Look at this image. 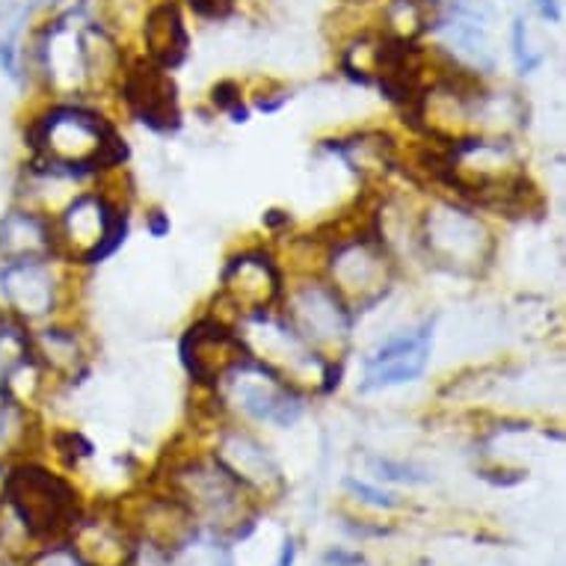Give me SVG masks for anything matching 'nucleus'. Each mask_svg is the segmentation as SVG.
<instances>
[{"instance_id": "nucleus-1", "label": "nucleus", "mask_w": 566, "mask_h": 566, "mask_svg": "<svg viewBox=\"0 0 566 566\" xmlns=\"http://www.w3.org/2000/svg\"><path fill=\"white\" fill-rule=\"evenodd\" d=\"M33 160L65 176H90L98 169L119 167L125 158L113 125L84 104H54L28 125Z\"/></svg>"}, {"instance_id": "nucleus-2", "label": "nucleus", "mask_w": 566, "mask_h": 566, "mask_svg": "<svg viewBox=\"0 0 566 566\" xmlns=\"http://www.w3.org/2000/svg\"><path fill=\"white\" fill-rule=\"evenodd\" d=\"M0 504L24 528L28 539H36V543L69 537L84 516L75 486L65 481L63 474L51 472L33 460L10 465L3 472Z\"/></svg>"}, {"instance_id": "nucleus-3", "label": "nucleus", "mask_w": 566, "mask_h": 566, "mask_svg": "<svg viewBox=\"0 0 566 566\" xmlns=\"http://www.w3.org/2000/svg\"><path fill=\"white\" fill-rule=\"evenodd\" d=\"M418 243L433 268L454 276H481L495 255V241L481 217L448 199H439L421 214Z\"/></svg>"}, {"instance_id": "nucleus-4", "label": "nucleus", "mask_w": 566, "mask_h": 566, "mask_svg": "<svg viewBox=\"0 0 566 566\" xmlns=\"http://www.w3.org/2000/svg\"><path fill=\"white\" fill-rule=\"evenodd\" d=\"M169 492L193 513L196 522H208L211 528L243 537L241 522L252 525V495L217 460H187L176 465L169 474Z\"/></svg>"}, {"instance_id": "nucleus-5", "label": "nucleus", "mask_w": 566, "mask_h": 566, "mask_svg": "<svg viewBox=\"0 0 566 566\" xmlns=\"http://www.w3.org/2000/svg\"><path fill=\"white\" fill-rule=\"evenodd\" d=\"M279 303L285 306L282 317L297 333L300 342L329 363L342 356L353 333V308L326 279L306 276L291 285L289 294L282 291Z\"/></svg>"}, {"instance_id": "nucleus-6", "label": "nucleus", "mask_w": 566, "mask_h": 566, "mask_svg": "<svg viewBox=\"0 0 566 566\" xmlns=\"http://www.w3.org/2000/svg\"><path fill=\"white\" fill-rule=\"evenodd\" d=\"M395 264L380 234L335 238L326 250V282L356 312L374 306L391 289Z\"/></svg>"}, {"instance_id": "nucleus-7", "label": "nucleus", "mask_w": 566, "mask_h": 566, "mask_svg": "<svg viewBox=\"0 0 566 566\" xmlns=\"http://www.w3.org/2000/svg\"><path fill=\"white\" fill-rule=\"evenodd\" d=\"M51 223L56 255L77 264L107 259L125 241V214L104 193L72 196Z\"/></svg>"}, {"instance_id": "nucleus-8", "label": "nucleus", "mask_w": 566, "mask_h": 566, "mask_svg": "<svg viewBox=\"0 0 566 566\" xmlns=\"http://www.w3.org/2000/svg\"><path fill=\"white\" fill-rule=\"evenodd\" d=\"M217 395L261 424L291 428L303 416V395L297 386L285 382L255 359H243L234 371L226 374L223 382L217 386Z\"/></svg>"}, {"instance_id": "nucleus-9", "label": "nucleus", "mask_w": 566, "mask_h": 566, "mask_svg": "<svg viewBox=\"0 0 566 566\" xmlns=\"http://www.w3.org/2000/svg\"><path fill=\"white\" fill-rule=\"evenodd\" d=\"M63 279L54 270V259L0 261V300L3 312L24 326L45 324L60 308Z\"/></svg>"}, {"instance_id": "nucleus-10", "label": "nucleus", "mask_w": 566, "mask_h": 566, "mask_svg": "<svg viewBox=\"0 0 566 566\" xmlns=\"http://www.w3.org/2000/svg\"><path fill=\"white\" fill-rule=\"evenodd\" d=\"M181 365L190 380L205 389H217L229 371H234L250 353L243 347L241 335L223 317H202L196 321L181 338Z\"/></svg>"}, {"instance_id": "nucleus-11", "label": "nucleus", "mask_w": 566, "mask_h": 566, "mask_svg": "<svg viewBox=\"0 0 566 566\" xmlns=\"http://www.w3.org/2000/svg\"><path fill=\"white\" fill-rule=\"evenodd\" d=\"M223 303L238 317L270 312L282 300V273L264 250H243L223 268Z\"/></svg>"}, {"instance_id": "nucleus-12", "label": "nucleus", "mask_w": 566, "mask_h": 566, "mask_svg": "<svg viewBox=\"0 0 566 566\" xmlns=\"http://www.w3.org/2000/svg\"><path fill=\"white\" fill-rule=\"evenodd\" d=\"M119 86L122 102L128 104L134 119L143 122L146 128L160 130V134L178 128L181 111H178L176 84L167 75V69H160L151 60H139V63L122 69Z\"/></svg>"}, {"instance_id": "nucleus-13", "label": "nucleus", "mask_w": 566, "mask_h": 566, "mask_svg": "<svg viewBox=\"0 0 566 566\" xmlns=\"http://www.w3.org/2000/svg\"><path fill=\"white\" fill-rule=\"evenodd\" d=\"M430 350H433V321L416 326L409 333L391 335L389 342H382L365 359L363 389H391V386L418 380L428 368Z\"/></svg>"}, {"instance_id": "nucleus-14", "label": "nucleus", "mask_w": 566, "mask_h": 566, "mask_svg": "<svg viewBox=\"0 0 566 566\" xmlns=\"http://www.w3.org/2000/svg\"><path fill=\"white\" fill-rule=\"evenodd\" d=\"M214 460L223 465L226 472L232 474L234 481L241 483L250 495H276L282 490V472H279L276 460L270 451L261 446L259 439L247 433V430L226 428L217 442Z\"/></svg>"}, {"instance_id": "nucleus-15", "label": "nucleus", "mask_w": 566, "mask_h": 566, "mask_svg": "<svg viewBox=\"0 0 566 566\" xmlns=\"http://www.w3.org/2000/svg\"><path fill=\"white\" fill-rule=\"evenodd\" d=\"M56 259L54 223L28 205H15L0 217V261Z\"/></svg>"}, {"instance_id": "nucleus-16", "label": "nucleus", "mask_w": 566, "mask_h": 566, "mask_svg": "<svg viewBox=\"0 0 566 566\" xmlns=\"http://www.w3.org/2000/svg\"><path fill=\"white\" fill-rule=\"evenodd\" d=\"M69 546L86 566H128L134 560V537L128 525L119 520H86L81 516L72 534Z\"/></svg>"}, {"instance_id": "nucleus-17", "label": "nucleus", "mask_w": 566, "mask_h": 566, "mask_svg": "<svg viewBox=\"0 0 566 566\" xmlns=\"http://www.w3.org/2000/svg\"><path fill=\"white\" fill-rule=\"evenodd\" d=\"M137 522L139 534L158 548H164L167 555H172L187 537H193L196 531H199L196 528L193 513L187 511L172 492L143 499L137 511Z\"/></svg>"}, {"instance_id": "nucleus-18", "label": "nucleus", "mask_w": 566, "mask_h": 566, "mask_svg": "<svg viewBox=\"0 0 566 566\" xmlns=\"http://www.w3.org/2000/svg\"><path fill=\"white\" fill-rule=\"evenodd\" d=\"M33 353H36L39 365L45 368L48 377H56V380H75L77 374L84 371V344H81L75 329H69V326H39L33 333Z\"/></svg>"}, {"instance_id": "nucleus-19", "label": "nucleus", "mask_w": 566, "mask_h": 566, "mask_svg": "<svg viewBox=\"0 0 566 566\" xmlns=\"http://www.w3.org/2000/svg\"><path fill=\"white\" fill-rule=\"evenodd\" d=\"M143 36H146V54L155 65L160 69H176L178 63H185L187 56V30L185 19L178 12L176 3H158L155 10L146 15V28H143Z\"/></svg>"}, {"instance_id": "nucleus-20", "label": "nucleus", "mask_w": 566, "mask_h": 566, "mask_svg": "<svg viewBox=\"0 0 566 566\" xmlns=\"http://www.w3.org/2000/svg\"><path fill=\"white\" fill-rule=\"evenodd\" d=\"M335 149L363 176H380L395 164V146L382 134H356L353 139H338Z\"/></svg>"}, {"instance_id": "nucleus-21", "label": "nucleus", "mask_w": 566, "mask_h": 566, "mask_svg": "<svg viewBox=\"0 0 566 566\" xmlns=\"http://www.w3.org/2000/svg\"><path fill=\"white\" fill-rule=\"evenodd\" d=\"M36 359L33 353V329L15 321L12 315H0V377L10 374L12 368Z\"/></svg>"}, {"instance_id": "nucleus-22", "label": "nucleus", "mask_w": 566, "mask_h": 566, "mask_svg": "<svg viewBox=\"0 0 566 566\" xmlns=\"http://www.w3.org/2000/svg\"><path fill=\"white\" fill-rule=\"evenodd\" d=\"M178 566H232L229 546L217 534H202L196 531L193 537H187L181 546L169 555Z\"/></svg>"}, {"instance_id": "nucleus-23", "label": "nucleus", "mask_w": 566, "mask_h": 566, "mask_svg": "<svg viewBox=\"0 0 566 566\" xmlns=\"http://www.w3.org/2000/svg\"><path fill=\"white\" fill-rule=\"evenodd\" d=\"M30 566H86L81 557L72 552L69 543H60V546H51L45 548L42 555H36L30 560Z\"/></svg>"}, {"instance_id": "nucleus-24", "label": "nucleus", "mask_w": 566, "mask_h": 566, "mask_svg": "<svg viewBox=\"0 0 566 566\" xmlns=\"http://www.w3.org/2000/svg\"><path fill=\"white\" fill-rule=\"evenodd\" d=\"M347 490H350L356 499H363V502L374 504V507H386V511L398 507V499H395L391 492H382V490H377V486H368V483H363V481H347Z\"/></svg>"}, {"instance_id": "nucleus-25", "label": "nucleus", "mask_w": 566, "mask_h": 566, "mask_svg": "<svg viewBox=\"0 0 566 566\" xmlns=\"http://www.w3.org/2000/svg\"><path fill=\"white\" fill-rule=\"evenodd\" d=\"M513 45H516L513 51H516V60H520L522 72H531V69L543 60V54H534L528 48V30H525L522 21H516V28H513Z\"/></svg>"}, {"instance_id": "nucleus-26", "label": "nucleus", "mask_w": 566, "mask_h": 566, "mask_svg": "<svg viewBox=\"0 0 566 566\" xmlns=\"http://www.w3.org/2000/svg\"><path fill=\"white\" fill-rule=\"evenodd\" d=\"M380 478L386 481H407V483H424L428 474L418 472L412 465H395V463H380Z\"/></svg>"}, {"instance_id": "nucleus-27", "label": "nucleus", "mask_w": 566, "mask_h": 566, "mask_svg": "<svg viewBox=\"0 0 566 566\" xmlns=\"http://www.w3.org/2000/svg\"><path fill=\"white\" fill-rule=\"evenodd\" d=\"M326 566H363V555L356 552H342V548H333L324 555Z\"/></svg>"}, {"instance_id": "nucleus-28", "label": "nucleus", "mask_w": 566, "mask_h": 566, "mask_svg": "<svg viewBox=\"0 0 566 566\" xmlns=\"http://www.w3.org/2000/svg\"><path fill=\"white\" fill-rule=\"evenodd\" d=\"M294 560H297V539L289 537L285 546H282V555H279L276 566H294Z\"/></svg>"}, {"instance_id": "nucleus-29", "label": "nucleus", "mask_w": 566, "mask_h": 566, "mask_svg": "<svg viewBox=\"0 0 566 566\" xmlns=\"http://www.w3.org/2000/svg\"><path fill=\"white\" fill-rule=\"evenodd\" d=\"M149 232L155 234V238H164V234L169 232V220L164 214H151L149 217Z\"/></svg>"}, {"instance_id": "nucleus-30", "label": "nucleus", "mask_w": 566, "mask_h": 566, "mask_svg": "<svg viewBox=\"0 0 566 566\" xmlns=\"http://www.w3.org/2000/svg\"><path fill=\"white\" fill-rule=\"evenodd\" d=\"M539 12H543V19H552V21H560V10H557L555 0H537Z\"/></svg>"}]
</instances>
